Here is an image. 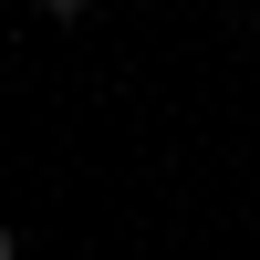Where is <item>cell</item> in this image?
Returning <instances> with one entry per match:
<instances>
[{
  "label": "cell",
  "mask_w": 260,
  "mask_h": 260,
  "mask_svg": "<svg viewBox=\"0 0 260 260\" xmlns=\"http://www.w3.org/2000/svg\"><path fill=\"white\" fill-rule=\"evenodd\" d=\"M42 11H52V21H73V11H94V0H42Z\"/></svg>",
  "instance_id": "cell-1"
},
{
  "label": "cell",
  "mask_w": 260,
  "mask_h": 260,
  "mask_svg": "<svg viewBox=\"0 0 260 260\" xmlns=\"http://www.w3.org/2000/svg\"><path fill=\"white\" fill-rule=\"evenodd\" d=\"M11 250H21V240H11V229H0V260H11Z\"/></svg>",
  "instance_id": "cell-2"
}]
</instances>
